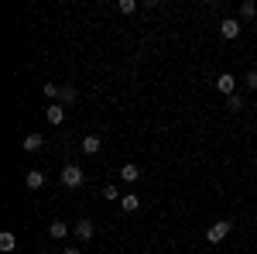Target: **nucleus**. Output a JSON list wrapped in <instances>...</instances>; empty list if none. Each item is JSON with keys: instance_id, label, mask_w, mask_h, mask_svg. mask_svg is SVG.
<instances>
[{"instance_id": "4468645a", "label": "nucleus", "mask_w": 257, "mask_h": 254, "mask_svg": "<svg viewBox=\"0 0 257 254\" xmlns=\"http://www.w3.org/2000/svg\"><path fill=\"white\" fill-rule=\"evenodd\" d=\"M24 186H28V189H41V186H45V176H41L38 168H31L28 179H24Z\"/></svg>"}, {"instance_id": "9d476101", "label": "nucleus", "mask_w": 257, "mask_h": 254, "mask_svg": "<svg viewBox=\"0 0 257 254\" xmlns=\"http://www.w3.org/2000/svg\"><path fill=\"white\" fill-rule=\"evenodd\" d=\"M120 179H123V182H138L141 179V165H134V161L120 165Z\"/></svg>"}, {"instance_id": "f3484780", "label": "nucleus", "mask_w": 257, "mask_h": 254, "mask_svg": "<svg viewBox=\"0 0 257 254\" xmlns=\"http://www.w3.org/2000/svg\"><path fill=\"white\" fill-rule=\"evenodd\" d=\"M59 90H62V86H55V82H45V90H41V93H45V100L59 103Z\"/></svg>"}, {"instance_id": "a211bd4d", "label": "nucleus", "mask_w": 257, "mask_h": 254, "mask_svg": "<svg viewBox=\"0 0 257 254\" xmlns=\"http://www.w3.org/2000/svg\"><path fill=\"white\" fill-rule=\"evenodd\" d=\"M103 199H123V193H120L117 186L110 182V186H103Z\"/></svg>"}, {"instance_id": "412c9836", "label": "nucleus", "mask_w": 257, "mask_h": 254, "mask_svg": "<svg viewBox=\"0 0 257 254\" xmlns=\"http://www.w3.org/2000/svg\"><path fill=\"white\" fill-rule=\"evenodd\" d=\"M62 254H79V247H65V251H62Z\"/></svg>"}, {"instance_id": "dca6fc26", "label": "nucleus", "mask_w": 257, "mask_h": 254, "mask_svg": "<svg viewBox=\"0 0 257 254\" xmlns=\"http://www.w3.org/2000/svg\"><path fill=\"white\" fill-rule=\"evenodd\" d=\"M240 18H243V21L257 18V4H254V0H243V4H240Z\"/></svg>"}, {"instance_id": "39448f33", "label": "nucleus", "mask_w": 257, "mask_h": 254, "mask_svg": "<svg viewBox=\"0 0 257 254\" xmlns=\"http://www.w3.org/2000/svg\"><path fill=\"white\" fill-rule=\"evenodd\" d=\"M219 35H223L226 41L240 38V21L237 18H223V21H219Z\"/></svg>"}, {"instance_id": "1a4fd4ad", "label": "nucleus", "mask_w": 257, "mask_h": 254, "mask_svg": "<svg viewBox=\"0 0 257 254\" xmlns=\"http://www.w3.org/2000/svg\"><path fill=\"white\" fill-rule=\"evenodd\" d=\"M45 114H48V124H52V127H59L62 120H65V107H62V103H48Z\"/></svg>"}, {"instance_id": "9b49d317", "label": "nucleus", "mask_w": 257, "mask_h": 254, "mask_svg": "<svg viewBox=\"0 0 257 254\" xmlns=\"http://www.w3.org/2000/svg\"><path fill=\"white\" fill-rule=\"evenodd\" d=\"M120 206H123V213H138V210H141V199H138L134 193H123Z\"/></svg>"}, {"instance_id": "f03ea898", "label": "nucleus", "mask_w": 257, "mask_h": 254, "mask_svg": "<svg viewBox=\"0 0 257 254\" xmlns=\"http://www.w3.org/2000/svg\"><path fill=\"white\" fill-rule=\"evenodd\" d=\"M82 182H86V172L79 165H62V186L65 189H79Z\"/></svg>"}, {"instance_id": "f8f14e48", "label": "nucleus", "mask_w": 257, "mask_h": 254, "mask_svg": "<svg viewBox=\"0 0 257 254\" xmlns=\"http://www.w3.org/2000/svg\"><path fill=\"white\" fill-rule=\"evenodd\" d=\"M41 144H45V137H41V134H28L24 141H21L24 151H41Z\"/></svg>"}, {"instance_id": "20e7f679", "label": "nucleus", "mask_w": 257, "mask_h": 254, "mask_svg": "<svg viewBox=\"0 0 257 254\" xmlns=\"http://www.w3.org/2000/svg\"><path fill=\"white\" fill-rule=\"evenodd\" d=\"M216 90L223 93V97H233V93H237V76H233V72H219L216 76Z\"/></svg>"}, {"instance_id": "6ab92c4d", "label": "nucleus", "mask_w": 257, "mask_h": 254, "mask_svg": "<svg viewBox=\"0 0 257 254\" xmlns=\"http://www.w3.org/2000/svg\"><path fill=\"white\" fill-rule=\"evenodd\" d=\"M117 11H120V14H134V11H138V0H120Z\"/></svg>"}, {"instance_id": "aec40b11", "label": "nucleus", "mask_w": 257, "mask_h": 254, "mask_svg": "<svg viewBox=\"0 0 257 254\" xmlns=\"http://www.w3.org/2000/svg\"><path fill=\"white\" fill-rule=\"evenodd\" d=\"M243 86H247L250 93H257V69H254V72H247V79H243Z\"/></svg>"}, {"instance_id": "423d86ee", "label": "nucleus", "mask_w": 257, "mask_h": 254, "mask_svg": "<svg viewBox=\"0 0 257 254\" xmlns=\"http://www.w3.org/2000/svg\"><path fill=\"white\" fill-rule=\"evenodd\" d=\"M76 100H79V90H76L72 82H65V86L59 90V103H62V107H72Z\"/></svg>"}, {"instance_id": "0eeeda50", "label": "nucleus", "mask_w": 257, "mask_h": 254, "mask_svg": "<svg viewBox=\"0 0 257 254\" xmlns=\"http://www.w3.org/2000/svg\"><path fill=\"white\" fill-rule=\"evenodd\" d=\"M99 148H103V137L99 134H86L82 137V155H99Z\"/></svg>"}, {"instance_id": "2eb2a0df", "label": "nucleus", "mask_w": 257, "mask_h": 254, "mask_svg": "<svg viewBox=\"0 0 257 254\" xmlns=\"http://www.w3.org/2000/svg\"><path fill=\"white\" fill-rule=\"evenodd\" d=\"M226 110H233V114H240V110H247V100L240 97V93H233V97H226Z\"/></svg>"}, {"instance_id": "ddd939ff", "label": "nucleus", "mask_w": 257, "mask_h": 254, "mask_svg": "<svg viewBox=\"0 0 257 254\" xmlns=\"http://www.w3.org/2000/svg\"><path fill=\"white\" fill-rule=\"evenodd\" d=\"M14 247H18V237L11 234V230H4V234H0V251H4V254H11Z\"/></svg>"}, {"instance_id": "f257e3e1", "label": "nucleus", "mask_w": 257, "mask_h": 254, "mask_svg": "<svg viewBox=\"0 0 257 254\" xmlns=\"http://www.w3.org/2000/svg\"><path fill=\"white\" fill-rule=\"evenodd\" d=\"M230 234H233V220H213L209 230H206V240L209 244H223Z\"/></svg>"}, {"instance_id": "7ed1b4c3", "label": "nucleus", "mask_w": 257, "mask_h": 254, "mask_svg": "<svg viewBox=\"0 0 257 254\" xmlns=\"http://www.w3.org/2000/svg\"><path fill=\"white\" fill-rule=\"evenodd\" d=\"M72 230H76V240H82V244H89V240H93V234H96V223L82 216V220H76V227H72Z\"/></svg>"}, {"instance_id": "6e6552de", "label": "nucleus", "mask_w": 257, "mask_h": 254, "mask_svg": "<svg viewBox=\"0 0 257 254\" xmlns=\"http://www.w3.org/2000/svg\"><path fill=\"white\" fill-rule=\"evenodd\" d=\"M48 237H52V240H65V237H69V223H65V220H52V223H48Z\"/></svg>"}]
</instances>
